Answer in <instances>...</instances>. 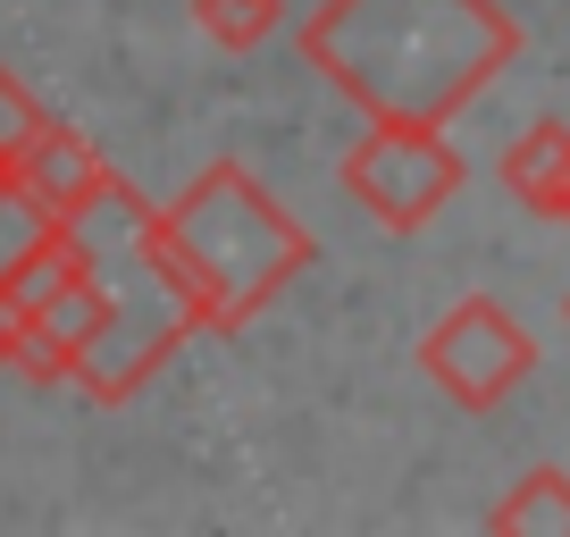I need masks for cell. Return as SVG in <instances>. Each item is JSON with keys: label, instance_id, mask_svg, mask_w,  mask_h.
Wrapping results in <instances>:
<instances>
[{"label": "cell", "instance_id": "obj_1", "mask_svg": "<svg viewBox=\"0 0 570 537\" xmlns=\"http://www.w3.org/2000/svg\"><path fill=\"white\" fill-rule=\"evenodd\" d=\"M303 59L361 118L453 126L520 59L503 0H327L303 18Z\"/></svg>", "mask_w": 570, "mask_h": 537}, {"label": "cell", "instance_id": "obj_2", "mask_svg": "<svg viewBox=\"0 0 570 537\" xmlns=\"http://www.w3.org/2000/svg\"><path fill=\"white\" fill-rule=\"evenodd\" d=\"M320 261V235L244 160H210L168 211L142 218V268L168 286L194 336H235Z\"/></svg>", "mask_w": 570, "mask_h": 537}, {"label": "cell", "instance_id": "obj_3", "mask_svg": "<svg viewBox=\"0 0 570 537\" xmlns=\"http://www.w3.org/2000/svg\"><path fill=\"white\" fill-rule=\"evenodd\" d=\"M462 177H470L462 144H445V126H411V118H370V135L344 152V194L386 235L436 227V211H453Z\"/></svg>", "mask_w": 570, "mask_h": 537}, {"label": "cell", "instance_id": "obj_4", "mask_svg": "<svg viewBox=\"0 0 570 537\" xmlns=\"http://www.w3.org/2000/svg\"><path fill=\"white\" fill-rule=\"evenodd\" d=\"M420 370H428L436 394H453V412H495L503 394L537 370V336L495 294H462V303L420 336Z\"/></svg>", "mask_w": 570, "mask_h": 537}, {"label": "cell", "instance_id": "obj_5", "mask_svg": "<svg viewBox=\"0 0 570 537\" xmlns=\"http://www.w3.org/2000/svg\"><path fill=\"white\" fill-rule=\"evenodd\" d=\"M185 336H194V328H185V311L168 303V286H151V303H135V286H118V277H109V311H101V328L85 336L68 387H85L92 403H126V394L160 370Z\"/></svg>", "mask_w": 570, "mask_h": 537}, {"label": "cell", "instance_id": "obj_6", "mask_svg": "<svg viewBox=\"0 0 570 537\" xmlns=\"http://www.w3.org/2000/svg\"><path fill=\"white\" fill-rule=\"evenodd\" d=\"M109 177H118V168H109L101 152L76 135V126L51 118V135L18 160V211H26V218H68V227H76V218L109 194Z\"/></svg>", "mask_w": 570, "mask_h": 537}, {"label": "cell", "instance_id": "obj_7", "mask_svg": "<svg viewBox=\"0 0 570 537\" xmlns=\"http://www.w3.org/2000/svg\"><path fill=\"white\" fill-rule=\"evenodd\" d=\"M503 185H512L520 211H537V218H570V126H562V118L520 126V144L503 152Z\"/></svg>", "mask_w": 570, "mask_h": 537}, {"label": "cell", "instance_id": "obj_8", "mask_svg": "<svg viewBox=\"0 0 570 537\" xmlns=\"http://www.w3.org/2000/svg\"><path fill=\"white\" fill-rule=\"evenodd\" d=\"M487 529H503V537H537V529H562L570 537V470H529V479L512 487V496L487 512Z\"/></svg>", "mask_w": 570, "mask_h": 537}, {"label": "cell", "instance_id": "obj_9", "mask_svg": "<svg viewBox=\"0 0 570 537\" xmlns=\"http://www.w3.org/2000/svg\"><path fill=\"white\" fill-rule=\"evenodd\" d=\"M285 0H194V26L218 42V51H261L277 35Z\"/></svg>", "mask_w": 570, "mask_h": 537}, {"label": "cell", "instance_id": "obj_10", "mask_svg": "<svg viewBox=\"0 0 570 537\" xmlns=\"http://www.w3.org/2000/svg\"><path fill=\"white\" fill-rule=\"evenodd\" d=\"M42 135H51V109L26 92V76H18V68H0V168L18 177V160L42 144Z\"/></svg>", "mask_w": 570, "mask_h": 537}, {"label": "cell", "instance_id": "obj_11", "mask_svg": "<svg viewBox=\"0 0 570 537\" xmlns=\"http://www.w3.org/2000/svg\"><path fill=\"white\" fill-rule=\"evenodd\" d=\"M9 218H18V177L0 168V227H9Z\"/></svg>", "mask_w": 570, "mask_h": 537}, {"label": "cell", "instance_id": "obj_12", "mask_svg": "<svg viewBox=\"0 0 570 537\" xmlns=\"http://www.w3.org/2000/svg\"><path fill=\"white\" fill-rule=\"evenodd\" d=\"M18 227H26V218H18ZM0 370H9V344H0Z\"/></svg>", "mask_w": 570, "mask_h": 537}]
</instances>
